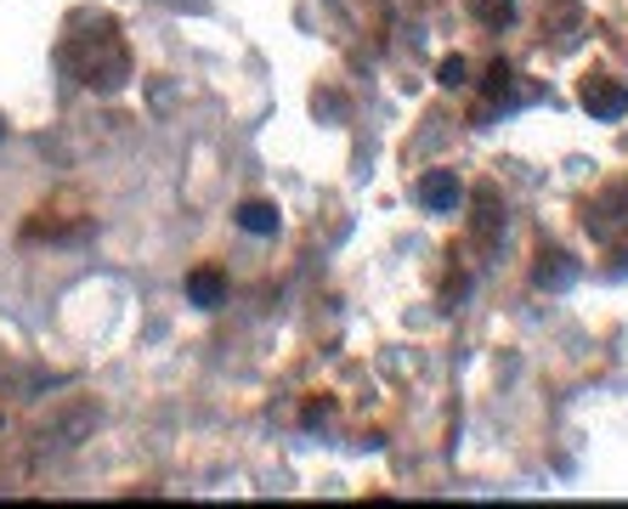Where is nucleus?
I'll return each instance as SVG.
<instances>
[{
  "label": "nucleus",
  "instance_id": "1",
  "mask_svg": "<svg viewBox=\"0 0 628 509\" xmlns=\"http://www.w3.org/2000/svg\"><path fill=\"white\" fill-rule=\"evenodd\" d=\"M74 68H80V80L91 91H119L130 80V51H125V41L114 28H103V34H91V41L74 51Z\"/></svg>",
  "mask_w": 628,
  "mask_h": 509
},
{
  "label": "nucleus",
  "instance_id": "2",
  "mask_svg": "<svg viewBox=\"0 0 628 509\" xmlns=\"http://www.w3.org/2000/svg\"><path fill=\"white\" fill-rule=\"evenodd\" d=\"M583 108H589L594 119H623V114H628V91H623L617 80H589V85H583Z\"/></svg>",
  "mask_w": 628,
  "mask_h": 509
},
{
  "label": "nucleus",
  "instance_id": "3",
  "mask_svg": "<svg viewBox=\"0 0 628 509\" xmlns=\"http://www.w3.org/2000/svg\"><path fill=\"white\" fill-rule=\"evenodd\" d=\"M419 204L425 210H458V176L453 170H431V176L419 182Z\"/></svg>",
  "mask_w": 628,
  "mask_h": 509
},
{
  "label": "nucleus",
  "instance_id": "4",
  "mask_svg": "<svg viewBox=\"0 0 628 509\" xmlns=\"http://www.w3.org/2000/svg\"><path fill=\"white\" fill-rule=\"evenodd\" d=\"M187 300H193V305H205V312H210V305H221V300H226V278H221L216 266H198L193 278H187Z\"/></svg>",
  "mask_w": 628,
  "mask_h": 509
},
{
  "label": "nucleus",
  "instance_id": "5",
  "mask_svg": "<svg viewBox=\"0 0 628 509\" xmlns=\"http://www.w3.org/2000/svg\"><path fill=\"white\" fill-rule=\"evenodd\" d=\"M578 284V266L567 261V255H544V266H538V289H572Z\"/></svg>",
  "mask_w": 628,
  "mask_h": 509
},
{
  "label": "nucleus",
  "instance_id": "6",
  "mask_svg": "<svg viewBox=\"0 0 628 509\" xmlns=\"http://www.w3.org/2000/svg\"><path fill=\"white\" fill-rule=\"evenodd\" d=\"M239 227H244V232H255V238H272V232H278V210L255 198V204H244V210H239Z\"/></svg>",
  "mask_w": 628,
  "mask_h": 509
},
{
  "label": "nucleus",
  "instance_id": "7",
  "mask_svg": "<svg viewBox=\"0 0 628 509\" xmlns=\"http://www.w3.org/2000/svg\"><path fill=\"white\" fill-rule=\"evenodd\" d=\"M487 91H492V102H504V108L515 102V74H510L504 62H492V74H487Z\"/></svg>",
  "mask_w": 628,
  "mask_h": 509
},
{
  "label": "nucleus",
  "instance_id": "8",
  "mask_svg": "<svg viewBox=\"0 0 628 509\" xmlns=\"http://www.w3.org/2000/svg\"><path fill=\"white\" fill-rule=\"evenodd\" d=\"M476 12H481V23H492V28H504V23L515 18V0H476Z\"/></svg>",
  "mask_w": 628,
  "mask_h": 509
},
{
  "label": "nucleus",
  "instance_id": "9",
  "mask_svg": "<svg viewBox=\"0 0 628 509\" xmlns=\"http://www.w3.org/2000/svg\"><path fill=\"white\" fill-rule=\"evenodd\" d=\"M465 80H470V68H465V57H447V62H442V85H447V91H458V85H465Z\"/></svg>",
  "mask_w": 628,
  "mask_h": 509
},
{
  "label": "nucleus",
  "instance_id": "10",
  "mask_svg": "<svg viewBox=\"0 0 628 509\" xmlns=\"http://www.w3.org/2000/svg\"><path fill=\"white\" fill-rule=\"evenodd\" d=\"M0 136H7V125H0Z\"/></svg>",
  "mask_w": 628,
  "mask_h": 509
}]
</instances>
